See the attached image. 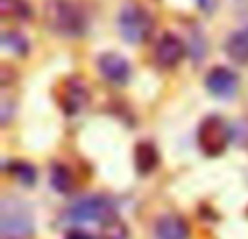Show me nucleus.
I'll return each mask as SVG.
<instances>
[{"label": "nucleus", "mask_w": 248, "mask_h": 239, "mask_svg": "<svg viewBox=\"0 0 248 239\" xmlns=\"http://www.w3.org/2000/svg\"><path fill=\"white\" fill-rule=\"evenodd\" d=\"M46 22L55 33L63 37H81L87 30V17L72 0H48L44 7Z\"/></svg>", "instance_id": "nucleus-1"}, {"label": "nucleus", "mask_w": 248, "mask_h": 239, "mask_svg": "<svg viewBox=\"0 0 248 239\" xmlns=\"http://www.w3.org/2000/svg\"><path fill=\"white\" fill-rule=\"evenodd\" d=\"M35 228L33 213H31L29 205L22 200H2L0 205V231L4 239H26L31 237Z\"/></svg>", "instance_id": "nucleus-2"}, {"label": "nucleus", "mask_w": 248, "mask_h": 239, "mask_svg": "<svg viewBox=\"0 0 248 239\" xmlns=\"http://www.w3.org/2000/svg\"><path fill=\"white\" fill-rule=\"evenodd\" d=\"M113 218H118L116 205L111 202V198L100 194L81 198L68 211V220L74 224H107Z\"/></svg>", "instance_id": "nucleus-3"}, {"label": "nucleus", "mask_w": 248, "mask_h": 239, "mask_svg": "<svg viewBox=\"0 0 248 239\" xmlns=\"http://www.w3.org/2000/svg\"><path fill=\"white\" fill-rule=\"evenodd\" d=\"M118 30L128 44H141L153 33V15L140 4H124L118 15Z\"/></svg>", "instance_id": "nucleus-4"}, {"label": "nucleus", "mask_w": 248, "mask_h": 239, "mask_svg": "<svg viewBox=\"0 0 248 239\" xmlns=\"http://www.w3.org/2000/svg\"><path fill=\"white\" fill-rule=\"evenodd\" d=\"M231 139H233V128L220 116L207 118L198 128V144H201L202 152L209 154V157L222 154Z\"/></svg>", "instance_id": "nucleus-5"}, {"label": "nucleus", "mask_w": 248, "mask_h": 239, "mask_svg": "<svg viewBox=\"0 0 248 239\" xmlns=\"http://www.w3.org/2000/svg\"><path fill=\"white\" fill-rule=\"evenodd\" d=\"M237 85H240L237 74L229 68H222V65L211 68L209 74H207V78H205L207 91H209L211 96H216V98H222V100L233 98V96L237 94Z\"/></svg>", "instance_id": "nucleus-6"}, {"label": "nucleus", "mask_w": 248, "mask_h": 239, "mask_svg": "<svg viewBox=\"0 0 248 239\" xmlns=\"http://www.w3.org/2000/svg\"><path fill=\"white\" fill-rule=\"evenodd\" d=\"M185 57V44L174 33H163L155 46V59L163 68H174Z\"/></svg>", "instance_id": "nucleus-7"}, {"label": "nucleus", "mask_w": 248, "mask_h": 239, "mask_svg": "<svg viewBox=\"0 0 248 239\" xmlns=\"http://www.w3.org/2000/svg\"><path fill=\"white\" fill-rule=\"evenodd\" d=\"M98 70L107 81L116 83V85H124L131 78V65L124 57L116 55V52H105L98 59Z\"/></svg>", "instance_id": "nucleus-8"}, {"label": "nucleus", "mask_w": 248, "mask_h": 239, "mask_svg": "<svg viewBox=\"0 0 248 239\" xmlns=\"http://www.w3.org/2000/svg\"><path fill=\"white\" fill-rule=\"evenodd\" d=\"M90 100V91H87L85 83L78 78H70L63 83V91H61V107L65 113H78L85 103Z\"/></svg>", "instance_id": "nucleus-9"}, {"label": "nucleus", "mask_w": 248, "mask_h": 239, "mask_svg": "<svg viewBox=\"0 0 248 239\" xmlns=\"http://www.w3.org/2000/svg\"><path fill=\"white\" fill-rule=\"evenodd\" d=\"M155 233H157L159 239H187L189 237V226L181 215H163L159 218L157 226H155Z\"/></svg>", "instance_id": "nucleus-10"}, {"label": "nucleus", "mask_w": 248, "mask_h": 239, "mask_svg": "<svg viewBox=\"0 0 248 239\" xmlns=\"http://www.w3.org/2000/svg\"><path fill=\"white\" fill-rule=\"evenodd\" d=\"M224 52L229 55V59L235 63H248V26L235 30L224 44Z\"/></svg>", "instance_id": "nucleus-11"}, {"label": "nucleus", "mask_w": 248, "mask_h": 239, "mask_svg": "<svg viewBox=\"0 0 248 239\" xmlns=\"http://www.w3.org/2000/svg\"><path fill=\"white\" fill-rule=\"evenodd\" d=\"M159 163V152L150 141H141L135 148V165L141 174H150Z\"/></svg>", "instance_id": "nucleus-12"}, {"label": "nucleus", "mask_w": 248, "mask_h": 239, "mask_svg": "<svg viewBox=\"0 0 248 239\" xmlns=\"http://www.w3.org/2000/svg\"><path fill=\"white\" fill-rule=\"evenodd\" d=\"M0 15L4 20H29L31 17V7L26 0H0Z\"/></svg>", "instance_id": "nucleus-13"}, {"label": "nucleus", "mask_w": 248, "mask_h": 239, "mask_svg": "<svg viewBox=\"0 0 248 239\" xmlns=\"http://www.w3.org/2000/svg\"><path fill=\"white\" fill-rule=\"evenodd\" d=\"M0 44H2V50L11 52V55H16V57H24L26 52H29V42H26V37L22 33H17V30H4Z\"/></svg>", "instance_id": "nucleus-14"}, {"label": "nucleus", "mask_w": 248, "mask_h": 239, "mask_svg": "<svg viewBox=\"0 0 248 239\" xmlns=\"http://www.w3.org/2000/svg\"><path fill=\"white\" fill-rule=\"evenodd\" d=\"M50 185L57 189V192H70L74 185L72 180V174H70V170L65 165H55L50 172Z\"/></svg>", "instance_id": "nucleus-15"}, {"label": "nucleus", "mask_w": 248, "mask_h": 239, "mask_svg": "<svg viewBox=\"0 0 248 239\" xmlns=\"http://www.w3.org/2000/svg\"><path fill=\"white\" fill-rule=\"evenodd\" d=\"M9 170L13 172V176H16L22 185H35V180H37V172H35V167L29 165V163H24V161L13 163Z\"/></svg>", "instance_id": "nucleus-16"}, {"label": "nucleus", "mask_w": 248, "mask_h": 239, "mask_svg": "<svg viewBox=\"0 0 248 239\" xmlns=\"http://www.w3.org/2000/svg\"><path fill=\"white\" fill-rule=\"evenodd\" d=\"M100 239H128V228H126V224L120 222L118 218H113L111 222L103 224V233H100Z\"/></svg>", "instance_id": "nucleus-17"}, {"label": "nucleus", "mask_w": 248, "mask_h": 239, "mask_svg": "<svg viewBox=\"0 0 248 239\" xmlns=\"http://www.w3.org/2000/svg\"><path fill=\"white\" fill-rule=\"evenodd\" d=\"M233 139H235L240 146L248 148V118L240 120V122L233 126Z\"/></svg>", "instance_id": "nucleus-18"}, {"label": "nucleus", "mask_w": 248, "mask_h": 239, "mask_svg": "<svg viewBox=\"0 0 248 239\" xmlns=\"http://www.w3.org/2000/svg\"><path fill=\"white\" fill-rule=\"evenodd\" d=\"M198 4H201V9L205 13H211L216 9V4H218V0H198Z\"/></svg>", "instance_id": "nucleus-19"}, {"label": "nucleus", "mask_w": 248, "mask_h": 239, "mask_svg": "<svg viewBox=\"0 0 248 239\" xmlns=\"http://www.w3.org/2000/svg\"><path fill=\"white\" fill-rule=\"evenodd\" d=\"M68 239H94L90 235V233H83V231H74V233H70Z\"/></svg>", "instance_id": "nucleus-20"}]
</instances>
